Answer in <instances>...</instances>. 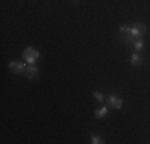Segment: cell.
Returning <instances> with one entry per match:
<instances>
[{"instance_id": "9c48e42d", "label": "cell", "mask_w": 150, "mask_h": 144, "mask_svg": "<svg viewBox=\"0 0 150 144\" xmlns=\"http://www.w3.org/2000/svg\"><path fill=\"white\" fill-rule=\"evenodd\" d=\"M93 96H94V99L98 101V103H104V95H102L101 91H94Z\"/></svg>"}, {"instance_id": "7a4b0ae2", "label": "cell", "mask_w": 150, "mask_h": 144, "mask_svg": "<svg viewBox=\"0 0 150 144\" xmlns=\"http://www.w3.org/2000/svg\"><path fill=\"white\" fill-rule=\"evenodd\" d=\"M136 38L131 35L129 26H121L120 27V42L121 43H126V45H133V42Z\"/></svg>"}, {"instance_id": "8fae6325", "label": "cell", "mask_w": 150, "mask_h": 144, "mask_svg": "<svg viewBox=\"0 0 150 144\" xmlns=\"http://www.w3.org/2000/svg\"><path fill=\"white\" fill-rule=\"evenodd\" d=\"M74 2H78V0H74Z\"/></svg>"}, {"instance_id": "ba28073f", "label": "cell", "mask_w": 150, "mask_h": 144, "mask_svg": "<svg viewBox=\"0 0 150 144\" xmlns=\"http://www.w3.org/2000/svg\"><path fill=\"white\" fill-rule=\"evenodd\" d=\"M142 46H144V42H142V38H136V40L133 42V48H134V51H141Z\"/></svg>"}, {"instance_id": "3957f363", "label": "cell", "mask_w": 150, "mask_h": 144, "mask_svg": "<svg viewBox=\"0 0 150 144\" xmlns=\"http://www.w3.org/2000/svg\"><path fill=\"white\" fill-rule=\"evenodd\" d=\"M26 66H27V64L21 63V61H11V63L8 64L10 71H11L13 74H23L24 69H26Z\"/></svg>"}, {"instance_id": "6da1fadb", "label": "cell", "mask_w": 150, "mask_h": 144, "mask_svg": "<svg viewBox=\"0 0 150 144\" xmlns=\"http://www.w3.org/2000/svg\"><path fill=\"white\" fill-rule=\"evenodd\" d=\"M38 58H40V53H38L35 48H32V46L24 48V51H23V59H24V63H27V64H35V61H37Z\"/></svg>"}, {"instance_id": "5b68a950", "label": "cell", "mask_w": 150, "mask_h": 144, "mask_svg": "<svg viewBox=\"0 0 150 144\" xmlns=\"http://www.w3.org/2000/svg\"><path fill=\"white\" fill-rule=\"evenodd\" d=\"M107 103H109V106L113 107V109H121V106H123V99L118 98V96H113V95H110L109 98H107Z\"/></svg>"}, {"instance_id": "8992f818", "label": "cell", "mask_w": 150, "mask_h": 144, "mask_svg": "<svg viewBox=\"0 0 150 144\" xmlns=\"http://www.w3.org/2000/svg\"><path fill=\"white\" fill-rule=\"evenodd\" d=\"M131 64H133L134 67L142 66V56L139 55V51H134L133 55H131Z\"/></svg>"}, {"instance_id": "30bf717a", "label": "cell", "mask_w": 150, "mask_h": 144, "mask_svg": "<svg viewBox=\"0 0 150 144\" xmlns=\"http://www.w3.org/2000/svg\"><path fill=\"white\" fill-rule=\"evenodd\" d=\"M91 143H93V144H102L104 141H102L101 136H98V135H91Z\"/></svg>"}, {"instance_id": "277c9868", "label": "cell", "mask_w": 150, "mask_h": 144, "mask_svg": "<svg viewBox=\"0 0 150 144\" xmlns=\"http://www.w3.org/2000/svg\"><path fill=\"white\" fill-rule=\"evenodd\" d=\"M24 74H26V77L30 78V80L37 78V77H38V69H37V66H34V64H27L26 69H24Z\"/></svg>"}, {"instance_id": "52a82bcc", "label": "cell", "mask_w": 150, "mask_h": 144, "mask_svg": "<svg viewBox=\"0 0 150 144\" xmlns=\"http://www.w3.org/2000/svg\"><path fill=\"white\" fill-rule=\"evenodd\" d=\"M107 112H109V109H107L105 106H102V107H99V109L94 110V117L96 118H104L107 115Z\"/></svg>"}]
</instances>
